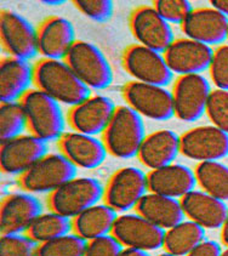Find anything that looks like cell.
<instances>
[{"instance_id": "cell-1", "label": "cell", "mask_w": 228, "mask_h": 256, "mask_svg": "<svg viewBox=\"0 0 228 256\" xmlns=\"http://www.w3.org/2000/svg\"><path fill=\"white\" fill-rule=\"evenodd\" d=\"M34 85L58 104L70 108L91 96V90L64 60H39L34 64Z\"/></svg>"}, {"instance_id": "cell-2", "label": "cell", "mask_w": 228, "mask_h": 256, "mask_svg": "<svg viewBox=\"0 0 228 256\" xmlns=\"http://www.w3.org/2000/svg\"><path fill=\"white\" fill-rule=\"evenodd\" d=\"M146 136L144 118L128 104H122L116 107L101 140L114 158L131 159L138 156Z\"/></svg>"}, {"instance_id": "cell-3", "label": "cell", "mask_w": 228, "mask_h": 256, "mask_svg": "<svg viewBox=\"0 0 228 256\" xmlns=\"http://www.w3.org/2000/svg\"><path fill=\"white\" fill-rule=\"evenodd\" d=\"M30 134L48 142L64 135L66 119L61 104L39 89H30L21 98Z\"/></svg>"}, {"instance_id": "cell-4", "label": "cell", "mask_w": 228, "mask_h": 256, "mask_svg": "<svg viewBox=\"0 0 228 256\" xmlns=\"http://www.w3.org/2000/svg\"><path fill=\"white\" fill-rule=\"evenodd\" d=\"M64 61L90 90H104L113 83V70L98 45L76 40L68 51Z\"/></svg>"}, {"instance_id": "cell-5", "label": "cell", "mask_w": 228, "mask_h": 256, "mask_svg": "<svg viewBox=\"0 0 228 256\" xmlns=\"http://www.w3.org/2000/svg\"><path fill=\"white\" fill-rule=\"evenodd\" d=\"M104 186L98 178L76 176L48 197L50 210L74 218L104 199Z\"/></svg>"}, {"instance_id": "cell-6", "label": "cell", "mask_w": 228, "mask_h": 256, "mask_svg": "<svg viewBox=\"0 0 228 256\" xmlns=\"http://www.w3.org/2000/svg\"><path fill=\"white\" fill-rule=\"evenodd\" d=\"M76 176V168L60 153H48L20 176V186L32 194H51Z\"/></svg>"}, {"instance_id": "cell-7", "label": "cell", "mask_w": 228, "mask_h": 256, "mask_svg": "<svg viewBox=\"0 0 228 256\" xmlns=\"http://www.w3.org/2000/svg\"><path fill=\"white\" fill-rule=\"evenodd\" d=\"M147 193V174L136 166H124L116 170L104 186V203L118 214H125L135 209Z\"/></svg>"}, {"instance_id": "cell-8", "label": "cell", "mask_w": 228, "mask_h": 256, "mask_svg": "<svg viewBox=\"0 0 228 256\" xmlns=\"http://www.w3.org/2000/svg\"><path fill=\"white\" fill-rule=\"evenodd\" d=\"M122 92L128 106L142 118L166 122L175 116L172 92L168 88L132 80L124 85Z\"/></svg>"}, {"instance_id": "cell-9", "label": "cell", "mask_w": 228, "mask_h": 256, "mask_svg": "<svg viewBox=\"0 0 228 256\" xmlns=\"http://www.w3.org/2000/svg\"><path fill=\"white\" fill-rule=\"evenodd\" d=\"M122 67L134 80L168 88L174 79L164 54L140 44L130 45L122 54Z\"/></svg>"}, {"instance_id": "cell-10", "label": "cell", "mask_w": 228, "mask_h": 256, "mask_svg": "<svg viewBox=\"0 0 228 256\" xmlns=\"http://www.w3.org/2000/svg\"><path fill=\"white\" fill-rule=\"evenodd\" d=\"M212 91L209 80L203 74L178 76L171 90L176 118L184 123L199 120L206 113Z\"/></svg>"}, {"instance_id": "cell-11", "label": "cell", "mask_w": 228, "mask_h": 256, "mask_svg": "<svg viewBox=\"0 0 228 256\" xmlns=\"http://www.w3.org/2000/svg\"><path fill=\"white\" fill-rule=\"evenodd\" d=\"M112 234L124 248L150 252L163 248L165 230L138 212H125L118 215Z\"/></svg>"}, {"instance_id": "cell-12", "label": "cell", "mask_w": 228, "mask_h": 256, "mask_svg": "<svg viewBox=\"0 0 228 256\" xmlns=\"http://www.w3.org/2000/svg\"><path fill=\"white\" fill-rule=\"evenodd\" d=\"M0 39L11 58L30 61L38 55V30L15 11L0 14Z\"/></svg>"}, {"instance_id": "cell-13", "label": "cell", "mask_w": 228, "mask_h": 256, "mask_svg": "<svg viewBox=\"0 0 228 256\" xmlns=\"http://www.w3.org/2000/svg\"><path fill=\"white\" fill-rule=\"evenodd\" d=\"M130 30L138 44L164 54L175 42L171 24L158 14L154 6H138L131 12Z\"/></svg>"}, {"instance_id": "cell-14", "label": "cell", "mask_w": 228, "mask_h": 256, "mask_svg": "<svg viewBox=\"0 0 228 256\" xmlns=\"http://www.w3.org/2000/svg\"><path fill=\"white\" fill-rule=\"evenodd\" d=\"M181 154L199 163L226 158L228 134L214 125L192 128L181 135Z\"/></svg>"}, {"instance_id": "cell-15", "label": "cell", "mask_w": 228, "mask_h": 256, "mask_svg": "<svg viewBox=\"0 0 228 256\" xmlns=\"http://www.w3.org/2000/svg\"><path fill=\"white\" fill-rule=\"evenodd\" d=\"M48 154V144L32 134L2 142L0 169L6 175L21 176Z\"/></svg>"}, {"instance_id": "cell-16", "label": "cell", "mask_w": 228, "mask_h": 256, "mask_svg": "<svg viewBox=\"0 0 228 256\" xmlns=\"http://www.w3.org/2000/svg\"><path fill=\"white\" fill-rule=\"evenodd\" d=\"M116 106L104 95H91L82 104L70 108L67 120L73 132L86 135H102L112 120Z\"/></svg>"}, {"instance_id": "cell-17", "label": "cell", "mask_w": 228, "mask_h": 256, "mask_svg": "<svg viewBox=\"0 0 228 256\" xmlns=\"http://www.w3.org/2000/svg\"><path fill=\"white\" fill-rule=\"evenodd\" d=\"M42 212V203L36 194L24 190L10 193L0 204V232L2 234L27 233Z\"/></svg>"}, {"instance_id": "cell-18", "label": "cell", "mask_w": 228, "mask_h": 256, "mask_svg": "<svg viewBox=\"0 0 228 256\" xmlns=\"http://www.w3.org/2000/svg\"><path fill=\"white\" fill-rule=\"evenodd\" d=\"M214 50L209 45L188 38L175 39L164 52L165 61L174 76L203 74L209 70Z\"/></svg>"}, {"instance_id": "cell-19", "label": "cell", "mask_w": 228, "mask_h": 256, "mask_svg": "<svg viewBox=\"0 0 228 256\" xmlns=\"http://www.w3.org/2000/svg\"><path fill=\"white\" fill-rule=\"evenodd\" d=\"M186 38L205 45H222L228 39V17L216 8H198L181 24Z\"/></svg>"}, {"instance_id": "cell-20", "label": "cell", "mask_w": 228, "mask_h": 256, "mask_svg": "<svg viewBox=\"0 0 228 256\" xmlns=\"http://www.w3.org/2000/svg\"><path fill=\"white\" fill-rule=\"evenodd\" d=\"M60 152L76 169L92 170L101 166L107 158V150L104 141L98 136L68 132L58 140Z\"/></svg>"}, {"instance_id": "cell-21", "label": "cell", "mask_w": 228, "mask_h": 256, "mask_svg": "<svg viewBox=\"0 0 228 256\" xmlns=\"http://www.w3.org/2000/svg\"><path fill=\"white\" fill-rule=\"evenodd\" d=\"M147 182L148 192L175 199L184 198L198 184L194 170L178 163L150 170Z\"/></svg>"}, {"instance_id": "cell-22", "label": "cell", "mask_w": 228, "mask_h": 256, "mask_svg": "<svg viewBox=\"0 0 228 256\" xmlns=\"http://www.w3.org/2000/svg\"><path fill=\"white\" fill-rule=\"evenodd\" d=\"M38 54L46 60H64L76 42V30L70 20L52 16L38 30Z\"/></svg>"}, {"instance_id": "cell-23", "label": "cell", "mask_w": 228, "mask_h": 256, "mask_svg": "<svg viewBox=\"0 0 228 256\" xmlns=\"http://www.w3.org/2000/svg\"><path fill=\"white\" fill-rule=\"evenodd\" d=\"M181 200L184 216L205 230L221 228L228 215L226 202L202 190H193Z\"/></svg>"}, {"instance_id": "cell-24", "label": "cell", "mask_w": 228, "mask_h": 256, "mask_svg": "<svg viewBox=\"0 0 228 256\" xmlns=\"http://www.w3.org/2000/svg\"><path fill=\"white\" fill-rule=\"evenodd\" d=\"M181 153V136L174 130L160 129L148 134L138 152V159L150 170L175 163Z\"/></svg>"}, {"instance_id": "cell-25", "label": "cell", "mask_w": 228, "mask_h": 256, "mask_svg": "<svg viewBox=\"0 0 228 256\" xmlns=\"http://www.w3.org/2000/svg\"><path fill=\"white\" fill-rule=\"evenodd\" d=\"M34 84V66L27 60L5 58L0 62V101H21Z\"/></svg>"}, {"instance_id": "cell-26", "label": "cell", "mask_w": 228, "mask_h": 256, "mask_svg": "<svg viewBox=\"0 0 228 256\" xmlns=\"http://www.w3.org/2000/svg\"><path fill=\"white\" fill-rule=\"evenodd\" d=\"M136 212L166 231L186 218L180 199L148 192L135 208Z\"/></svg>"}, {"instance_id": "cell-27", "label": "cell", "mask_w": 228, "mask_h": 256, "mask_svg": "<svg viewBox=\"0 0 228 256\" xmlns=\"http://www.w3.org/2000/svg\"><path fill=\"white\" fill-rule=\"evenodd\" d=\"M118 215L106 203H98L72 218L73 232L86 242L112 234Z\"/></svg>"}, {"instance_id": "cell-28", "label": "cell", "mask_w": 228, "mask_h": 256, "mask_svg": "<svg viewBox=\"0 0 228 256\" xmlns=\"http://www.w3.org/2000/svg\"><path fill=\"white\" fill-rule=\"evenodd\" d=\"M205 240V228L192 220H186L165 231V252L176 256H187Z\"/></svg>"}, {"instance_id": "cell-29", "label": "cell", "mask_w": 228, "mask_h": 256, "mask_svg": "<svg viewBox=\"0 0 228 256\" xmlns=\"http://www.w3.org/2000/svg\"><path fill=\"white\" fill-rule=\"evenodd\" d=\"M194 172L202 190L224 202L228 200V166L220 160L203 162L196 166Z\"/></svg>"}, {"instance_id": "cell-30", "label": "cell", "mask_w": 228, "mask_h": 256, "mask_svg": "<svg viewBox=\"0 0 228 256\" xmlns=\"http://www.w3.org/2000/svg\"><path fill=\"white\" fill-rule=\"evenodd\" d=\"M70 232H73L72 218L50 210L48 212H42L34 220L27 234L32 237L36 243L42 244L64 237Z\"/></svg>"}, {"instance_id": "cell-31", "label": "cell", "mask_w": 228, "mask_h": 256, "mask_svg": "<svg viewBox=\"0 0 228 256\" xmlns=\"http://www.w3.org/2000/svg\"><path fill=\"white\" fill-rule=\"evenodd\" d=\"M27 118L21 101L2 102L0 104V140L5 142L24 135Z\"/></svg>"}, {"instance_id": "cell-32", "label": "cell", "mask_w": 228, "mask_h": 256, "mask_svg": "<svg viewBox=\"0 0 228 256\" xmlns=\"http://www.w3.org/2000/svg\"><path fill=\"white\" fill-rule=\"evenodd\" d=\"M88 242L74 232L39 244L36 256H84Z\"/></svg>"}, {"instance_id": "cell-33", "label": "cell", "mask_w": 228, "mask_h": 256, "mask_svg": "<svg viewBox=\"0 0 228 256\" xmlns=\"http://www.w3.org/2000/svg\"><path fill=\"white\" fill-rule=\"evenodd\" d=\"M38 250L39 243L27 233L2 234L0 256H36Z\"/></svg>"}, {"instance_id": "cell-34", "label": "cell", "mask_w": 228, "mask_h": 256, "mask_svg": "<svg viewBox=\"0 0 228 256\" xmlns=\"http://www.w3.org/2000/svg\"><path fill=\"white\" fill-rule=\"evenodd\" d=\"M206 116L214 126L228 134V90L212 91L206 104Z\"/></svg>"}, {"instance_id": "cell-35", "label": "cell", "mask_w": 228, "mask_h": 256, "mask_svg": "<svg viewBox=\"0 0 228 256\" xmlns=\"http://www.w3.org/2000/svg\"><path fill=\"white\" fill-rule=\"evenodd\" d=\"M153 4L159 15L170 24L181 26L193 11L192 2L188 0H156Z\"/></svg>"}, {"instance_id": "cell-36", "label": "cell", "mask_w": 228, "mask_h": 256, "mask_svg": "<svg viewBox=\"0 0 228 256\" xmlns=\"http://www.w3.org/2000/svg\"><path fill=\"white\" fill-rule=\"evenodd\" d=\"M74 6L91 21L104 24L113 15V2L110 0H74Z\"/></svg>"}, {"instance_id": "cell-37", "label": "cell", "mask_w": 228, "mask_h": 256, "mask_svg": "<svg viewBox=\"0 0 228 256\" xmlns=\"http://www.w3.org/2000/svg\"><path fill=\"white\" fill-rule=\"evenodd\" d=\"M209 73L216 89L228 90V44H222L214 50Z\"/></svg>"}, {"instance_id": "cell-38", "label": "cell", "mask_w": 228, "mask_h": 256, "mask_svg": "<svg viewBox=\"0 0 228 256\" xmlns=\"http://www.w3.org/2000/svg\"><path fill=\"white\" fill-rule=\"evenodd\" d=\"M122 250L124 246L113 237V234H108L88 242L84 256H120Z\"/></svg>"}, {"instance_id": "cell-39", "label": "cell", "mask_w": 228, "mask_h": 256, "mask_svg": "<svg viewBox=\"0 0 228 256\" xmlns=\"http://www.w3.org/2000/svg\"><path fill=\"white\" fill-rule=\"evenodd\" d=\"M222 252L224 250H222L221 244L218 242L205 240L198 246H196L187 256H221Z\"/></svg>"}, {"instance_id": "cell-40", "label": "cell", "mask_w": 228, "mask_h": 256, "mask_svg": "<svg viewBox=\"0 0 228 256\" xmlns=\"http://www.w3.org/2000/svg\"><path fill=\"white\" fill-rule=\"evenodd\" d=\"M212 6L228 17V0H212Z\"/></svg>"}, {"instance_id": "cell-41", "label": "cell", "mask_w": 228, "mask_h": 256, "mask_svg": "<svg viewBox=\"0 0 228 256\" xmlns=\"http://www.w3.org/2000/svg\"><path fill=\"white\" fill-rule=\"evenodd\" d=\"M120 256H152V255H150V252H144V250L124 248Z\"/></svg>"}, {"instance_id": "cell-42", "label": "cell", "mask_w": 228, "mask_h": 256, "mask_svg": "<svg viewBox=\"0 0 228 256\" xmlns=\"http://www.w3.org/2000/svg\"><path fill=\"white\" fill-rule=\"evenodd\" d=\"M221 240H222V244H224V246L228 248V215L221 227Z\"/></svg>"}, {"instance_id": "cell-43", "label": "cell", "mask_w": 228, "mask_h": 256, "mask_svg": "<svg viewBox=\"0 0 228 256\" xmlns=\"http://www.w3.org/2000/svg\"><path fill=\"white\" fill-rule=\"evenodd\" d=\"M64 2H42V4L46 5H61Z\"/></svg>"}, {"instance_id": "cell-44", "label": "cell", "mask_w": 228, "mask_h": 256, "mask_svg": "<svg viewBox=\"0 0 228 256\" xmlns=\"http://www.w3.org/2000/svg\"><path fill=\"white\" fill-rule=\"evenodd\" d=\"M158 256H176V255H172V254H170V252H162V254H159Z\"/></svg>"}, {"instance_id": "cell-45", "label": "cell", "mask_w": 228, "mask_h": 256, "mask_svg": "<svg viewBox=\"0 0 228 256\" xmlns=\"http://www.w3.org/2000/svg\"><path fill=\"white\" fill-rule=\"evenodd\" d=\"M221 256H228V248L226 250H224V252H222Z\"/></svg>"}]
</instances>
